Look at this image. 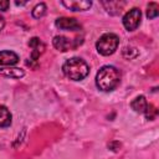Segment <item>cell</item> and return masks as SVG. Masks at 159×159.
<instances>
[{
	"instance_id": "6da1fadb",
	"label": "cell",
	"mask_w": 159,
	"mask_h": 159,
	"mask_svg": "<svg viewBox=\"0 0 159 159\" xmlns=\"http://www.w3.org/2000/svg\"><path fill=\"white\" fill-rule=\"evenodd\" d=\"M120 81V72L114 66H103L96 75V84L101 91L109 92L114 89Z\"/></svg>"
},
{
	"instance_id": "7a4b0ae2",
	"label": "cell",
	"mask_w": 159,
	"mask_h": 159,
	"mask_svg": "<svg viewBox=\"0 0 159 159\" xmlns=\"http://www.w3.org/2000/svg\"><path fill=\"white\" fill-rule=\"evenodd\" d=\"M63 75L72 81H82L89 73V66L87 62L80 57H72L65 61L62 65Z\"/></svg>"
},
{
	"instance_id": "3957f363",
	"label": "cell",
	"mask_w": 159,
	"mask_h": 159,
	"mask_svg": "<svg viewBox=\"0 0 159 159\" xmlns=\"http://www.w3.org/2000/svg\"><path fill=\"white\" fill-rule=\"evenodd\" d=\"M119 45V37L113 32L103 34L96 42V48L102 56H109L116 52Z\"/></svg>"
},
{
	"instance_id": "277c9868",
	"label": "cell",
	"mask_w": 159,
	"mask_h": 159,
	"mask_svg": "<svg viewBox=\"0 0 159 159\" xmlns=\"http://www.w3.org/2000/svg\"><path fill=\"white\" fill-rule=\"evenodd\" d=\"M140 19H142V12L138 7H133L129 11L125 12V15L123 16V26L125 27V30L128 31H134L139 24H140Z\"/></svg>"
},
{
	"instance_id": "5b68a950",
	"label": "cell",
	"mask_w": 159,
	"mask_h": 159,
	"mask_svg": "<svg viewBox=\"0 0 159 159\" xmlns=\"http://www.w3.org/2000/svg\"><path fill=\"white\" fill-rule=\"evenodd\" d=\"M82 41H78V39L76 40H70L67 39L66 36H62V35H57L53 37L52 40V43H53V47L61 52H66V51H70V50H73L76 48L78 45H81Z\"/></svg>"
},
{
	"instance_id": "8992f818",
	"label": "cell",
	"mask_w": 159,
	"mask_h": 159,
	"mask_svg": "<svg viewBox=\"0 0 159 159\" xmlns=\"http://www.w3.org/2000/svg\"><path fill=\"white\" fill-rule=\"evenodd\" d=\"M55 25L60 30H66V31H80L81 25L76 19L72 17H58L55 21Z\"/></svg>"
},
{
	"instance_id": "52a82bcc",
	"label": "cell",
	"mask_w": 159,
	"mask_h": 159,
	"mask_svg": "<svg viewBox=\"0 0 159 159\" xmlns=\"http://www.w3.org/2000/svg\"><path fill=\"white\" fill-rule=\"evenodd\" d=\"M29 46L31 48V61H37L39 57L45 52L46 46L39 37H32L29 41Z\"/></svg>"
},
{
	"instance_id": "ba28073f",
	"label": "cell",
	"mask_w": 159,
	"mask_h": 159,
	"mask_svg": "<svg viewBox=\"0 0 159 159\" xmlns=\"http://www.w3.org/2000/svg\"><path fill=\"white\" fill-rule=\"evenodd\" d=\"M62 5L71 11H86L92 6V1H89V0H70V1H62Z\"/></svg>"
},
{
	"instance_id": "9c48e42d",
	"label": "cell",
	"mask_w": 159,
	"mask_h": 159,
	"mask_svg": "<svg viewBox=\"0 0 159 159\" xmlns=\"http://www.w3.org/2000/svg\"><path fill=\"white\" fill-rule=\"evenodd\" d=\"M19 62V56L14 51H0V66H14Z\"/></svg>"
},
{
	"instance_id": "30bf717a",
	"label": "cell",
	"mask_w": 159,
	"mask_h": 159,
	"mask_svg": "<svg viewBox=\"0 0 159 159\" xmlns=\"http://www.w3.org/2000/svg\"><path fill=\"white\" fill-rule=\"evenodd\" d=\"M102 5L106 7L107 12H109L111 15H119L123 6L125 5V2L123 1H102Z\"/></svg>"
},
{
	"instance_id": "8fae6325",
	"label": "cell",
	"mask_w": 159,
	"mask_h": 159,
	"mask_svg": "<svg viewBox=\"0 0 159 159\" xmlns=\"http://www.w3.org/2000/svg\"><path fill=\"white\" fill-rule=\"evenodd\" d=\"M25 71L17 67H6V68H0V76L7 77V78H21L24 77Z\"/></svg>"
},
{
	"instance_id": "7c38bea8",
	"label": "cell",
	"mask_w": 159,
	"mask_h": 159,
	"mask_svg": "<svg viewBox=\"0 0 159 159\" xmlns=\"http://www.w3.org/2000/svg\"><path fill=\"white\" fill-rule=\"evenodd\" d=\"M147 106H148V102L145 99L144 96H138L135 97L132 102H130V107L134 112L137 113H144L145 109H147Z\"/></svg>"
},
{
	"instance_id": "4fadbf2b",
	"label": "cell",
	"mask_w": 159,
	"mask_h": 159,
	"mask_svg": "<svg viewBox=\"0 0 159 159\" xmlns=\"http://www.w3.org/2000/svg\"><path fill=\"white\" fill-rule=\"evenodd\" d=\"M11 113L10 111L5 107L0 104V128H5L9 127L11 124Z\"/></svg>"
},
{
	"instance_id": "5bb4252c",
	"label": "cell",
	"mask_w": 159,
	"mask_h": 159,
	"mask_svg": "<svg viewBox=\"0 0 159 159\" xmlns=\"http://www.w3.org/2000/svg\"><path fill=\"white\" fill-rule=\"evenodd\" d=\"M46 10H47L46 4H45V2H39L37 5L34 6L31 14H32V16H34L35 19H41V17L46 14Z\"/></svg>"
},
{
	"instance_id": "9a60e30c",
	"label": "cell",
	"mask_w": 159,
	"mask_h": 159,
	"mask_svg": "<svg viewBox=\"0 0 159 159\" xmlns=\"http://www.w3.org/2000/svg\"><path fill=\"white\" fill-rule=\"evenodd\" d=\"M158 15H159V5L157 2H149L148 10H147L148 19H155Z\"/></svg>"
},
{
	"instance_id": "2e32d148",
	"label": "cell",
	"mask_w": 159,
	"mask_h": 159,
	"mask_svg": "<svg viewBox=\"0 0 159 159\" xmlns=\"http://www.w3.org/2000/svg\"><path fill=\"white\" fill-rule=\"evenodd\" d=\"M123 56L128 60H132V58H135L138 56V50L135 47H132V46H125L122 51Z\"/></svg>"
},
{
	"instance_id": "e0dca14e",
	"label": "cell",
	"mask_w": 159,
	"mask_h": 159,
	"mask_svg": "<svg viewBox=\"0 0 159 159\" xmlns=\"http://www.w3.org/2000/svg\"><path fill=\"white\" fill-rule=\"evenodd\" d=\"M144 114H145V117H147L148 119H154L155 116H157V109H155V107H154L153 104H148V106H147V109H145V112H144Z\"/></svg>"
},
{
	"instance_id": "ac0fdd59",
	"label": "cell",
	"mask_w": 159,
	"mask_h": 159,
	"mask_svg": "<svg viewBox=\"0 0 159 159\" xmlns=\"http://www.w3.org/2000/svg\"><path fill=\"white\" fill-rule=\"evenodd\" d=\"M9 1L6 0H0V11H6L7 7H9Z\"/></svg>"
},
{
	"instance_id": "d6986e66",
	"label": "cell",
	"mask_w": 159,
	"mask_h": 159,
	"mask_svg": "<svg viewBox=\"0 0 159 159\" xmlns=\"http://www.w3.org/2000/svg\"><path fill=\"white\" fill-rule=\"evenodd\" d=\"M4 26H5V19L0 15V30H2V29H4Z\"/></svg>"
},
{
	"instance_id": "ffe728a7",
	"label": "cell",
	"mask_w": 159,
	"mask_h": 159,
	"mask_svg": "<svg viewBox=\"0 0 159 159\" xmlns=\"http://www.w3.org/2000/svg\"><path fill=\"white\" fill-rule=\"evenodd\" d=\"M15 4H16L17 6H22V5L26 4V1H15Z\"/></svg>"
}]
</instances>
